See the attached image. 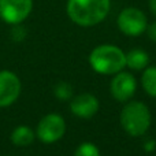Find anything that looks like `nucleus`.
Instances as JSON below:
<instances>
[{
  "label": "nucleus",
  "instance_id": "nucleus-3",
  "mask_svg": "<svg viewBox=\"0 0 156 156\" xmlns=\"http://www.w3.org/2000/svg\"><path fill=\"white\" fill-rule=\"evenodd\" d=\"M119 122L125 132L132 137H140L151 126V111L143 101H130L123 105Z\"/></svg>",
  "mask_w": 156,
  "mask_h": 156
},
{
  "label": "nucleus",
  "instance_id": "nucleus-8",
  "mask_svg": "<svg viewBox=\"0 0 156 156\" xmlns=\"http://www.w3.org/2000/svg\"><path fill=\"white\" fill-rule=\"evenodd\" d=\"M21 81L16 74L8 70L0 71V108L11 105L21 94Z\"/></svg>",
  "mask_w": 156,
  "mask_h": 156
},
{
  "label": "nucleus",
  "instance_id": "nucleus-17",
  "mask_svg": "<svg viewBox=\"0 0 156 156\" xmlns=\"http://www.w3.org/2000/svg\"><path fill=\"white\" fill-rule=\"evenodd\" d=\"M156 147V141L155 140H147V143L144 144V149L147 152H152Z\"/></svg>",
  "mask_w": 156,
  "mask_h": 156
},
{
  "label": "nucleus",
  "instance_id": "nucleus-16",
  "mask_svg": "<svg viewBox=\"0 0 156 156\" xmlns=\"http://www.w3.org/2000/svg\"><path fill=\"white\" fill-rule=\"evenodd\" d=\"M145 32L148 33V37L151 38L154 43H156V22H154V23H151V25H148Z\"/></svg>",
  "mask_w": 156,
  "mask_h": 156
},
{
  "label": "nucleus",
  "instance_id": "nucleus-7",
  "mask_svg": "<svg viewBox=\"0 0 156 156\" xmlns=\"http://www.w3.org/2000/svg\"><path fill=\"white\" fill-rule=\"evenodd\" d=\"M136 89H137V81L132 73L122 70L119 73L114 74V78L111 80L110 83V92L111 96L115 100L121 103L127 101L133 97Z\"/></svg>",
  "mask_w": 156,
  "mask_h": 156
},
{
  "label": "nucleus",
  "instance_id": "nucleus-15",
  "mask_svg": "<svg viewBox=\"0 0 156 156\" xmlns=\"http://www.w3.org/2000/svg\"><path fill=\"white\" fill-rule=\"evenodd\" d=\"M11 37L14 38V41H22L26 37V30H25V27L19 26V23L15 25V27H14L12 32H11Z\"/></svg>",
  "mask_w": 156,
  "mask_h": 156
},
{
  "label": "nucleus",
  "instance_id": "nucleus-14",
  "mask_svg": "<svg viewBox=\"0 0 156 156\" xmlns=\"http://www.w3.org/2000/svg\"><path fill=\"white\" fill-rule=\"evenodd\" d=\"M54 94L56 99L59 100H69L71 96H73V88L69 82H58L54 88Z\"/></svg>",
  "mask_w": 156,
  "mask_h": 156
},
{
  "label": "nucleus",
  "instance_id": "nucleus-2",
  "mask_svg": "<svg viewBox=\"0 0 156 156\" xmlns=\"http://www.w3.org/2000/svg\"><path fill=\"white\" fill-rule=\"evenodd\" d=\"M89 65L97 74L114 76L126 67V54L116 45H97L89 55Z\"/></svg>",
  "mask_w": 156,
  "mask_h": 156
},
{
  "label": "nucleus",
  "instance_id": "nucleus-1",
  "mask_svg": "<svg viewBox=\"0 0 156 156\" xmlns=\"http://www.w3.org/2000/svg\"><path fill=\"white\" fill-rule=\"evenodd\" d=\"M110 0H69L67 15L76 25L94 26L105 19L110 12Z\"/></svg>",
  "mask_w": 156,
  "mask_h": 156
},
{
  "label": "nucleus",
  "instance_id": "nucleus-12",
  "mask_svg": "<svg viewBox=\"0 0 156 156\" xmlns=\"http://www.w3.org/2000/svg\"><path fill=\"white\" fill-rule=\"evenodd\" d=\"M141 85H143L144 90H145L149 96L156 99V66L147 67L143 70Z\"/></svg>",
  "mask_w": 156,
  "mask_h": 156
},
{
  "label": "nucleus",
  "instance_id": "nucleus-18",
  "mask_svg": "<svg viewBox=\"0 0 156 156\" xmlns=\"http://www.w3.org/2000/svg\"><path fill=\"white\" fill-rule=\"evenodd\" d=\"M149 10L156 16V0H149Z\"/></svg>",
  "mask_w": 156,
  "mask_h": 156
},
{
  "label": "nucleus",
  "instance_id": "nucleus-10",
  "mask_svg": "<svg viewBox=\"0 0 156 156\" xmlns=\"http://www.w3.org/2000/svg\"><path fill=\"white\" fill-rule=\"evenodd\" d=\"M149 63V55L140 48H134L126 54V66L130 70L143 71Z\"/></svg>",
  "mask_w": 156,
  "mask_h": 156
},
{
  "label": "nucleus",
  "instance_id": "nucleus-11",
  "mask_svg": "<svg viewBox=\"0 0 156 156\" xmlns=\"http://www.w3.org/2000/svg\"><path fill=\"white\" fill-rule=\"evenodd\" d=\"M11 141L18 147H27L34 141V132L29 126H18L11 133Z\"/></svg>",
  "mask_w": 156,
  "mask_h": 156
},
{
  "label": "nucleus",
  "instance_id": "nucleus-6",
  "mask_svg": "<svg viewBox=\"0 0 156 156\" xmlns=\"http://www.w3.org/2000/svg\"><path fill=\"white\" fill-rule=\"evenodd\" d=\"M32 10L33 0H0V18L5 23H22Z\"/></svg>",
  "mask_w": 156,
  "mask_h": 156
},
{
  "label": "nucleus",
  "instance_id": "nucleus-13",
  "mask_svg": "<svg viewBox=\"0 0 156 156\" xmlns=\"http://www.w3.org/2000/svg\"><path fill=\"white\" fill-rule=\"evenodd\" d=\"M74 156H101V154H100V149L97 148V145L86 141L77 147Z\"/></svg>",
  "mask_w": 156,
  "mask_h": 156
},
{
  "label": "nucleus",
  "instance_id": "nucleus-4",
  "mask_svg": "<svg viewBox=\"0 0 156 156\" xmlns=\"http://www.w3.org/2000/svg\"><path fill=\"white\" fill-rule=\"evenodd\" d=\"M118 27L123 34L126 36H136L143 34L147 30L148 26V21H147V15L136 7H127L122 10L118 15Z\"/></svg>",
  "mask_w": 156,
  "mask_h": 156
},
{
  "label": "nucleus",
  "instance_id": "nucleus-9",
  "mask_svg": "<svg viewBox=\"0 0 156 156\" xmlns=\"http://www.w3.org/2000/svg\"><path fill=\"white\" fill-rule=\"evenodd\" d=\"M100 108V103L97 97L92 93L77 94L70 103V111L73 115L82 119H90L97 114Z\"/></svg>",
  "mask_w": 156,
  "mask_h": 156
},
{
  "label": "nucleus",
  "instance_id": "nucleus-5",
  "mask_svg": "<svg viewBox=\"0 0 156 156\" xmlns=\"http://www.w3.org/2000/svg\"><path fill=\"white\" fill-rule=\"evenodd\" d=\"M37 137L45 144L59 141L66 133V122L59 114H48L37 125Z\"/></svg>",
  "mask_w": 156,
  "mask_h": 156
}]
</instances>
